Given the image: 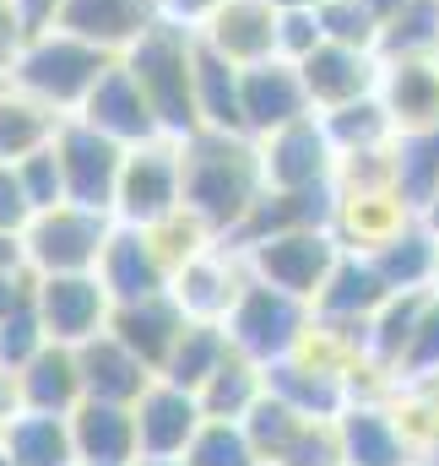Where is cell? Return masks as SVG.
Masks as SVG:
<instances>
[{
  "label": "cell",
  "instance_id": "1",
  "mask_svg": "<svg viewBox=\"0 0 439 466\" xmlns=\"http://www.w3.org/2000/svg\"><path fill=\"white\" fill-rule=\"evenodd\" d=\"M185 152V212H196L218 238H233L239 223L266 196L260 141L244 130H196L179 141Z\"/></svg>",
  "mask_w": 439,
  "mask_h": 466
},
{
  "label": "cell",
  "instance_id": "2",
  "mask_svg": "<svg viewBox=\"0 0 439 466\" xmlns=\"http://www.w3.org/2000/svg\"><path fill=\"white\" fill-rule=\"evenodd\" d=\"M196 55H201V38L179 16H158L119 55L130 66V76L141 82V93L152 98L163 136H174V141H185V136L201 130V109H196Z\"/></svg>",
  "mask_w": 439,
  "mask_h": 466
},
{
  "label": "cell",
  "instance_id": "3",
  "mask_svg": "<svg viewBox=\"0 0 439 466\" xmlns=\"http://www.w3.org/2000/svg\"><path fill=\"white\" fill-rule=\"evenodd\" d=\"M114 60L119 55L87 44V38H77V33H66V27H38L27 38V49L16 55V66H11L5 82H16L22 93L44 98L60 115H77L87 104V93L104 82V71H109Z\"/></svg>",
  "mask_w": 439,
  "mask_h": 466
},
{
  "label": "cell",
  "instance_id": "4",
  "mask_svg": "<svg viewBox=\"0 0 439 466\" xmlns=\"http://www.w3.org/2000/svg\"><path fill=\"white\" fill-rule=\"evenodd\" d=\"M222 326H228V342L244 358L277 363V358H293V352L304 348V337L315 326V304L293 299V293H282V288H271L260 277H250Z\"/></svg>",
  "mask_w": 439,
  "mask_h": 466
},
{
  "label": "cell",
  "instance_id": "5",
  "mask_svg": "<svg viewBox=\"0 0 439 466\" xmlns=\"http://www.w3.org/2000/svg\"><path fill=\"white\" fill-rule=\"evenodd\" d=\"M109 233H114V212L60 201V207L38 212V218L27 223V233H22V260H27L38 277L98 271V260H104V249H109Z\"/></svg>",
  "mask_w": 439,
  "mask_h": 466
},
{
  "label": "cell",
  "instance_id": "6",
  "mask_svg": "<svg viewBox=\"0 0 439 466\" xmlns=\"http://www.w3.org/2000/svg\"><path fill=\"white\" fill-rule=\"evenodd\" d=\"M174 212H185V152L174 136H152L125 152V174L114 190V223L152 228Z\"/></svg>",
  "mask_w": 439,
  "mask_h": 466
},
{
  "label": "cell",
  "instance_id": "7",
  "mask_svg": "<svg viewBox=\"0 0 439 466\" xmlns=\"http://www.w3.org/2000/svg\"><path fill=\"white\" fill-rule=\"evenodd\" d=\"M239 255H244L250 277H260V282H271V288L315 304L321 288H326V277L342 260V238H336V228H288V233L244 244Z\"/></svg>",
  "mask_w": 439,
  "mask_h": 466
},
{
  "label": "cell",
  "instance_id": "8",
  "mask_svg": "<svg viewBox=\"0 0 439 466\" xmlns=\"http://www.w3.org/2000/svg\"><path fill=\"white\" fill-rule=\"evenodd\" d=\"M55 152H60V168H66V201L114 212V190H119L130 147L104 136L98 125H87L82 115H66L60 136H55Z\"/></svg>",
  "mask_w": 439,
  "mask_h": 466
},
{
  "label": "cell",
  "instance_id": "9",
  "mask_svg": "<svg viewBox=\"0 0 439 466\" xmlns=\"http://www.w3.org/2000/svg\"><path fill=\"white\" fill-rule=\"evenodd\" d=\"M260 163H266V190H321L336 185V141H331L326 119L304 115L271 136H260Z\"/></svg>",
  "mask_w": 439,
  "mask_h": 466
},
{
  "label": "cell",
  "instance_id": "10",
  "mask_svg": "<svg viewBox=\"0 0 439 466\" xmlns=\"http://www.w3.org/2000/svg\"><path fill=\"white\" fill-rule=\"evenodd\" d=\"M38 315L49 326L55 342L82 348L93 337L109 331L114 293L98 271H60V277H38Z\"/></svg>",
  "mask_w": 439,
  "mask_h": 466
},
{
  "label": "cell",
  "instance_id": "11",
  "mask_svg": "<svg viewBox=\"0 0 439 466\" xmlns=\"http://www.w3.org/2000/svg\"><path fill=\"white\" fill-rule=\"evenodd\" d=\"M136 412V440H141V456H158V461H185V451L196 445L201 423H207V407L196 390L174 385V380H152L147 396L130 407Z\"/></svg>",
  "mask_w": 439,
  "mask_h": 466
},
{
  "label": "cell",
  "instance_id": "12",
  "mask_svg": "<svg viewBox=\"0 0 439 466\" xmlns=\"http://www.w3.org/2000/svg\"><path fill=\"white\" fill-rule=\"evenodd\" d=\"M244 282H250L244 255H239L228 238H218V244H207L201 255H190V260L174 271L168 293H174V304H179L190 320H228V309H233L239 293H244Z\"/></svg>",
  "mask_w": 439,
  "mask_h": 466
},
{
  "label": "cell",
  "instance_id": "13",
  "mask_svg": "<svg viewBox=\"0 0 439 466\" xmlns=\"http://www.w3.org/2000/svg\"><path fill=\"white\" fill-rule=\"evenodd\" d=\"M342 434V461L347 466H413L418 461V440L407 429V418L385 401L352 396L347 412L336 418Z\"/></svg>",
  "mask_w": 439,
  "mask_h": 466
},
{
  "label": "cell",
  "instance_id": "14",
  "mask_svg": "<svg viewBox=\"0 0 439 466\" xmlns=\"http://www.w3.org/2000/svg\"><path fill=\"white\" fill-rule=\"evenodd\" d=\"M277 33H282V11L271 0H222L218 11H207L196 22V38L207 49H218L233 66H260L277 55Z\"/></svg>",
  "mask_w": 439,
  "mask_h": 466
},
{
  "label": "cell",
  "instance_id": "15",
  "mask_svg": "<svg viewBox=\"0 0 439 466\" xmlns=\"http://www.w3.org/2000/svg\"><path fill=\"white\" fill-rule=\"evenodd\" d=\"M304 115H315V104H310L299 60L271 55L260 66H244V136L260 141V136H271Z\"/></svg>",
  "mask_w": 439,
  "mask_h": 466
},
{
  "label": "cell",
  "instance_id": "16",
  "mask_svg": "<svg viewBox=\"0 0 439 466\" xmlns=\"http://www.w3.org/2000/svg\"><path fill=\"white\" fill-rule=\"evenodd\" d=\"M299 71H304V87H310L315 115H331V109H342V104L374 98L385 60H380L374 49H347V44H331L326 38L310 60H299Z\"/></svg>",
  "mask_w": 439,
  "mask_h": 466
},
{
  "label": "cell",
  "instance_id": "17",
  "mask_svg": "<svg viewBox=\"0 0 439 466\" xmlns=\"http://www.w3.org/2000/svg\"><path fill=\"white\" fill-rule=\"evenodd\" d=\"M77 115L87 119V125H98L104 136L125 141V147H141V141L163 136L152 98L141 93V82L130 76V66H125V60H114L109 71H104V82L87 93V104H82Z\"/></svg>",
  "mask_w": 439,
  "mask_h": 466
},
{
  "label": "cell",
  "instance_id": "18",
  "mask_svg": "<svg viewBox=\"0 0 439 466\" xmlns=\"http://www.w3.org/2000/svg\"><path fill=\"white\" fill-rule=\"evenodd\" d=\"M266 390H277L293 412H304V418H326V423H336V418L347 412V401L358 396V390L347 385L342 369H326V363L310 358V352H293V358L266 363Z\"/></svg>",
  "mask_w": 439,
  "mask_h": 466
},
{
  "label": "cell",
  "instance_id": "19",
  "mask_svg": "<svg viewBox=\"0 0 439 466\" xmlns=\"http://www.w3.org/2000/svg\"><path fill=\"white\" fill-rule=\"evenodd\" d=\"M98 277L109 282L114 304L168 293V282H174V271H168L163 249L152 244V233H147V228H130V223H114L109 249H104V260H98Z\"/></svg>",
  "mask_w": 439,
  "mask_h": 466
},
{
  "label": "cell",
  "instance_id": "20",
  "mask_svg": "<svg viewBox=\"0 0 439 466\" xmlns=\"http://www.w3.org/2000/svg\"><path fill=\"white\" fill-rule=\"evenodd\" d=\"M158 16H163V0H60L55 27H66L109 55H125Z\"/></svg>",
  "mask_w": 439,
  "mask_h": 466
},
{
  "label": "cell",
  "instance_id": "21",
  "mask_svg": "<svg viewBox=\"0 0 439 466\" xmlns=\"http://www.w3.org/2000/svg\"><path fill=\"white\" fill-rule=\"evenodd\" d=\"M190 315L174 304V293H152V299H130V304H114L109 315V331L136 352L141 363H152L163 374V363L174 358L179 337H185Z\"/></svg>",
  "mask_w": 439,
  "mask_h": 466
},
{
  "label": "cell",
  "instance_id": "22",
  "mask_svg": "<svg viewBox=\"0 0 439 466\" xmlns=\"http://www.w3.org/2000/svg\"><path fill=\"white\" fill-rule=\"evenodd\" d=\"M380 104L391 109L396 130L439 125V55H396V60H385Z\"/></svg>",
  "mask_w": 439,
  "mask_h": 466
},
{
  "label": "cell",
  "instance_id": "23",
  "mask_svg": "<svg viewBox=\"0 0 439 466\" xmlns=\"http://www.w3.org/2000/svg\"><path fill=\"white\" fill-rule=\"evenodd\" d=\"M77 358H82V385H87V396H93V401L136 407V401L147 396V385L158 380V369H152V363H141V358L125 348L114 331L93 337V342H82Z\"/></svg>",
  "mask_w": 439,
  "mask_h": 466
},
{
  "label": "cell",
  "instance_id": "24",
  "mask_svg": "<svg viewBox=\"0 0 439 466\" xmlns=\"http://www.w3.org/2000/svg\"><path fill=\"white\" fill-rule=\"evenodd\" d=\"M71 440H77V461L82 466H130L141 456L136 440V412L119 401H82L71 412Z\"/></svg>",
  "mask_w": 439,
  "mask_h": 466
},
{
  "label": "cell",
  "instance_id": "25",
  "mask_svg": "<svg viewBox=\"0 0 439 466\" xmlns=\"http://www.w3.org/2000/svg\"><path fill=\"white\" fill-rule=\"evenodd\" d=\"M22 412H55V418H71L82 401H87V385H82V358L66 342H49L22 374Z\"/></svg>",
  "mask_w": 439,
  "mask_h": 466
},
{
  "label": "cell",
  "instance_id": "26",
  "mask_svg": "<svg viewBox=\"0 0 439 466\" xmlns=\"http://www.w3.org/2000/svg\"><path fill=\"white\" fill-rule=\"evenodd\" d=\"M385 299H391V282L380 277L374 255L369 249H342L336 271L326 277V288L315 299V315L321 320H369Z\"/></svg>",
  "mask_w": 439,
  "mask_h": 466
},
{
  "label": "cell",
  "instance_id": "27",
  "mask_svg": "<svg viewBox=\"0 0 439 466\" xmlns=\"http://www.w3.org/2000/svg\"><path fill=\"white\" fill-rule=\"evenodd\" d=\"M418 212L396 196V190H352V196H342L336 190V238H342V249H380L385 238L396 228H407Z\"/></svg>",
  "mask_w": 439,
  "mask_h": 466
},
{
  "label": "cell",
  "instance_id": "28",
  "mask_svg": "<svg viewBox=\"0 0 439 466\" xmlns=\"http://www.w3.org/2000/svg\"><path fill=\"white\" fill-rule=\"evenodd\" d=\"M66 115L49 109L44 98L22 93L16 82H0V163H22L38 147H49L60 136Z\"/></svg>",
  "mask_w": 439,
  "mask_h": 466
},
{
  "label": "cell",
  "instance_id": "29",
  "mask_svg": "<svg viewBox=\"0 0 439 466\" xmlns=\"http://www.w3.org/2000/svg\"><path fill=\"white\" fill-rule=\"evenodd\" d=\"M380 277L391 282V293H418V288H434V255H439V233L413 218L407 228H396L380 249H369Z\"/></svg>",
  "mask_w": 439,
  "mask_h": 466
},
{
  "label": "cell",
  "instance_id": "30",
  "mask_svg": "<svg viewBox=\"0 0 439 466\" xmlns=\"http://www.w3.org/2000/svg\"><path fill=\"white\" fill-rule=\"evenodd\" d=\"M0 445L11 466H77L71 418H55V412H16L0 429Z\"/></svg>",
  "mask_w": 439,
  "mask_h": 466
},
{
  "label": "cell",
  "instance_id": "31",
  "mask_svg": "<svg viewBox=\"0 0 439 466\" xmlns=\"http://www.w3.org/2000/svg\"><path fill=\"white\" fill-rule=\"evenodd\" d=\"M196 109L201 130H244V66L201 44L196 55Z\"/></svg>",
  "mask_w": 439,
  "mask_h": 466
},
{
  "label": "cell",
  "instance_id": "32",
  "mask_svg": "<svg viewBox=\"0 0 439 466\" xmlns=\"http://www.w3.org/2000/svg\"><path fill=\"white\" fill-rule=\"evenodd\" d=\"M434 288H418V293H391L374 315H369V363L380 374H396L402 358L418 337V320H424V304H429Z\"/></svg>",
  "mask_w": 439,
  "mask_h": 466
},
{
  "label": "cell",
  "instance_id": "33",
  "mask_svg": "<svg viewBox=\"0 0 439 466\" xmlns=\"http://www.w3.org/2000/svg\"><path fill=\"white\" fill-rule=\"evenodd\" d=\"M391 157H396V196L424 218V207L434 201V190H439V125H429V130H396Z\"/></svg>",
  "mask_w": 439,
  "mask_h": 466
},
{
  "label": "cell",
  "instance_id": "34",
  "mask_svg": "<svg viewBox=\"0 0 439 466\" xmlns=\"http://www.w3.org/2000/svg\"><path fill=\"white\" fill-rule=\"evenodd\" d=\"M201 396V407H207V418H244L260 396H266V363H255V358H244V352L233 348L222 358V369L196 390Z\"/></svg>",
  "mask_w": 439,
  "mask_h": 466
},
{
  "label": "cell",
  "instance_id": "35",
  "mask_svg": "<svg viewBox=\"0 0 439 466\" xmlns=\"http://www.w3.org/2000/svg\"><path fill=\"white\" fill-rule=\"evenodd\" d=\"M228 352H233V342H228V326L222 320H190L185 337H179V348H174V358L163 363V380H174L185 390H201L222 369Z\"/></svg>",
  "mask_w": 439,
  "mask_h": 466
},
{
  "label": "cell",
  "instance_id": "36",
  "mask_svg": "<svg viewBox=\"0 0 439 466\" xmlns=\"http://www.w3.org/2000/svg\"><path fill=\"white\" fill-rule=\"evenodd\" d=\"M321 119H326L336 152H363V147L396 141V119L380 104V93H374V98H358V104H342V109H331V115H321Z\"/></svg>",
  "mask_w": 439,
  "mask_h": 466
},
{
  "label": "cell",
  "instance_id": "37",
  "mask_svg": "<svg viewBox=\"0 0 439 466\" xmlns=\"http://www.w3.org/2000/svg\"><path fill=\"white\" fill-rule=\"evenodd\" d=\"M239 423H244L250 445L260 451V461L271 466V461H282V451L299 440V429H304L310 418H304V412H293V407H288L277 390H266V396H260V401H255V407L239 418Z\"/></svg>",
  "mask_w": 439,
  "mask_h": 466
},
{
  "label": "cell",
  "instance_id": "38",
  "mask_svg": "<svg viewBox=\"0 0 439 466\" xmlns=\"http://www.w3.org/2000/svg\"><path fill=\"white\" fill-rule=\"evenodd\" d=\"M396 55H439V0H407L385 33H380V60Z\"/></svg>",
  "mask_w": 439,
  "mask_h": 466
},
{
  "label": "cell",
  "instance_id": "39",
  "mask_svg": "<svg viewBox=\"0 0 439 466\" xmlns=\"http://www.w3.org/2000/svg\"><path fill=\"white\" fill-rule=\"evenodd\" d=\"M185 466H266V461H260V451L250 445L244 423H233V418H207L201 434H196V445L185 451Z\"/></svg>",
  "mask_w": 439,
  "mask_h": 466
},
{
  "label": "cell",
  "instance_id": "40",
  "mask_svg": "<svg viewBox=\"0 0 439 466\" xmlns=\"http://www.w3.org/2000/svg\"><path fill=\"white\" fill-rule=\"evenodd\" d=\"M321 27H326L331 44H347V49H374L380 55V33L385 22L363 5V0H321Z\"/></svg>",
  "mask_w": 439,
  "mask_h": 466
},
{
  "label": "cell",
  "instance_id": "41",
  "mask_svg": "<svg viewBox=\"0 0 439 466\" xmlns=\"http://www.w3.org/2000/svg\"><path fill=\"white\" fill-rule=\"evenodd\" d=\"M55 337H49V326H44V315H38V304H27V309H16L11 320H0V363L5 369H27L38 352L49 348Z\"/></svg>",
  "mask_w": 439,
  "mask_h": 466
},
{
  "label": "cell",
  "instance_id": "42",
  "mask_svg": "<svg viewBox=\"0 0 439 466\" xmlns=\"http://www.w3.org/2000/svg\"><path fill=\"white\" fill-rule=\"evenodd\" d=\"M434 374H439V288L429 293V304H424L418 337H413V348H407V358H402L396 380H407V385H424V380H434Z\"/></svg>",
  "mask_w": 439,
  "mask_h": 466
},
{
  "label": "cell",
  "instance_id": "43",
  "mask_svg": "<svg viewBox=\"0 0 439 466\" xmlns=\"http://www.w3.org/2000/svg\"><path fill=\"white\" fill-rule=\"evenodd\" d=\"M16 174H22V185H27V196H33V207H38V212H49V207H60V201H66V168H60L55 141H49V147H38L33 157H22V163H16Z\"/></svg>",
  "mask_w": 439,
  "mask_h": 466
},
{
  "label": "cell",
  "instance_id": "44",
  "mask_svg": "<svg viewBox=\"0 0 439 466\" xmlns=\"http://www.w3.org/2000/svg\"><path fill=\"white\" fill-rule=\"evenodd\" d=\"M271 466H347L342 461V434H336V423L310 418V423L299 429V440L282 451V461H271Z\"/></svg>",
  "mask_w": 439,
  "mask_h": 466
},
{
  "label": "cell",
  "instance_id": "45",
  "mask_svg": "<svg viewBox=\"0 0 439 466\" xmlns=\"http://www.w3.org/2000/svg\"><path fill=\"white\" fill-rule=\"evenodd\" d=\"M33 218H38V207H33V196H27V185H22L16 163H0V233H5V238H22Z\"/></svg>",
  "mask_w": 439,
  "mask_h": 466
},
{
  "label": "cell",
  "instance_id": "46",
  "mask_svg": "<svg viewBox=\"0 0 439 466\" xmlns=\"http://www.w3.org/2000/svg\"><path fill=\"white\" fill-rule=\"evenodd\" d=\"M326 44L321 11H282V33H277V55L282 60H310Z\"/></svg>",
  "mask_w": 439,
  "mask_h": 466
},
{
  "label": "cell",
  "instance_id": "47",
  "mask_svg": "<svg viewBox=\"0 0 439 466\" xmlns=\"http://www.w3.org/2000/svg\"><path fill=\"white\" fill-rule=\"evenodd\" d=\"M27 304H38V271L22 255L16 260H0V320H11Z\"/></svg>",
  "mask_w": 439,
  "mask_h": 466
},
{
  "label": "cell",
  "instance_id": "48",
  "mask_svg": "<svg viewBox=\"0 0 439 466\" xmlns=\"http://www.w3.org/2000/svg\"><path fill=\"white\" fill-rule=\"evenodd\" d=\"M27 38H33V27H27V16H22V5H16V0H0V82L11 76V66H16V55L27 49Z\"/></svg>",
  "mask_w": 439,
  "mask_h": 466
},
{
  "label": "cell",
  "instance_id": "49",
  "mask_svg": "<svg viewBox=\"0 0 439 466\" xmlns=\"http://www.w3.org/2000/svg\"><path fill=\"white\" fill-rule=\"evenodd\" d=\"M16 412H22V380H16V369L0 363V429H5Z\"/></svg>",
  "mask_w": 439,
  "mask_h": 466
},
{
  "label": "cell",
  "instance_id": "50",
  "mask_svg": "<svg viewBox=\"0 0 439 466\" xmlns=\"http://www.w3.org/2000/svg\"><path fill=\"white\" fill-rule=\"evenodd\" d=\"M222 0H163V16H179V22H190V27H196V22H201V16H207V11H218Z\"/></svg>",
  "mask_w": 439,
  "mask_h": 466
},
{
  "label": "cell",
  "instance_id": "51",
  "mask_svg": "<svg viewBox=\"0 0 439 466\" xmlns=\"http://www.w3.org/2000/svg\"><path fill=\"white\" fill-rule=\"evenodd\" d=\"M22 5V16H27V27L38 33V27H55V16H60V0H16Z\"/></svg>",
  "mask_w": 439,
  "mask_h": 466
},
{
  "label": "cell",
  "instance_id": "52",
  "mask_svg": "<svg viewBox=\"0 0 439 466\" xmlns=\"http://www.w3.org/2000/svg\"><path fill=\"white\" fill-rule=\"evenodd\" d=\"M363 5H369V11H374L380 22H391V16H396V11H402L407 0H363Z\"/></svg>",
  "mask_w": 439,
  "mask_h": 466
},
{
  "label": "cell",
  "instance_id": "53",
  "mask_svg": "<svg viewBox=\"0 0 439 466\" xmlns=\"http://www.w3.org/2000/svg\"><path fill=\"white\" fill-rule=\"evenodd\" d=\"M271 5H277V11H315L321 0H271Z\"/></svg>",
  "mask_w": 439,
  "mask_h": 466
},
{
  "label": "cell",
  "instance_id": "54",
  "mask_svg": "<svg viewBox=\"0 0 439 466\" xmlns=\"http://www.w3.org/2000/svg\"><path fill=\"white\" fill-rule=\"evenodd\" d=\"M16 255H22V238H5L0 233V260H16Z\"/></svg>",
  "mask_w": 439,
  "mask_h": 466
},
{
  "label": "cell",
  "instance_id": "55",
  "mask_svg": "<svg viewBox=\"0 0 439 466\" xmlns=\"http://www.w3.org/2000/svg\"><path fill=\"white\" fill-rule=\"evenodd\" d=\"M424 223H429V228L439 233V190H434V201H429V207H424Z\"/></svg>",
  "mask_w": 439,
  "mask_h": 466
},
{
  "label": "cell",
  "instance_id": "56",
  "mask_svg": "<svg viewBox=\"0 0 439 466\" xmlns=\"http://www.w3.org/2000/svg\"><path fill=\"white\" fill-rule=\"evenodd\" d=\"M130 466H185V461H158V456H136Z\"/></svg>",
  "mask_w": 439,
  "mask_h": 466
},
{
  "label": "cell",
  "instance_id": "57",
  "mask_svg": "<svg viewBox=\"0 0 439 466\" xmlns=\"http://www.w3.org/2000/svg\"><path fill=\"white\" fill-rule=\"evenodd\" d=\"M0 466H11V456H5V445H0Z\"/></svg>",
  "mask_w": 439,
  "mask_h": 466
},
{
  "label": "cell",
  "instance_id": "58",
  "mask_svg": "<svg viewBox=\"0 0 439 466\" xmlns=\"http://www.w3.org/2000/svg\"><path fill=\"white\" fill-rule=\"evenodd\" d=\"M434 288H439V255H434Z\"/></svg>",
  "mask_w": 439,
  "mask_h": 466
},
{
  "label": "cell",
  "instance_id": "59",
  "mask_svg": "<svg viewBox=\"0 0 439 466\" xmlns=\"http://www.w3.org/2000/svg\"><path fill=\"white\" fill-rule=\"evenodd\" d=\"M413 466H424V461H413Z\"/></svg>",
  "mask_w": 439,
  "mask_h": 466
},
{
  "label": "cell",
  "instance_id": "60",
  "mask_svg": "<svg viewBox=\"0 0 439 466\" xmlns=\"http://www.w3.org/2000/svg\"><path fill=\"white\" fill-rule=\"evenodd\" d=\"M77 466H82V461H77Z\"/></svg>",
  "mask_w": 439,
  "mask_h": 466
}]
</instances>
